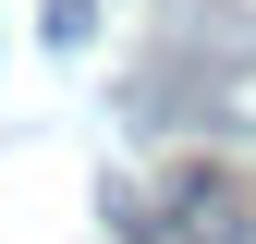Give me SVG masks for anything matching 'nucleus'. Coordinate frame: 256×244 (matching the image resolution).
I'll return each instance as SVG.
<instances>
[{
  "instance_id": "1",
  "label": "nucleus",
  "mask_w": 256,
  "mask_h": 244,
  "mask_svg": "<svg viewBox=\"0 0 256 244\" xmlns=\"http://www.w3.org/2000/svg\"><path fill=\"white\" fill-rule=\"evenodd\" d=\"M110 232H122V244H256V232H244V196H232L220 171H171L158 196L110 183Z\"/></svg>"
},
{
  "instance_id": "2",
  "label": "nucleus",
  "mask_w": 256,
  "mask_h": 244,
  "mask_svg": "<svg viewBox=\"0 0 256 244\" xmlns=\"http://www.w3.org/2000/svg\"><path fill=\"white\" fill-rule=\"evenodd\" d=\"M37 37H49V49H86V37H98V0H49Z\"/></svg>"
}]
</instances>
